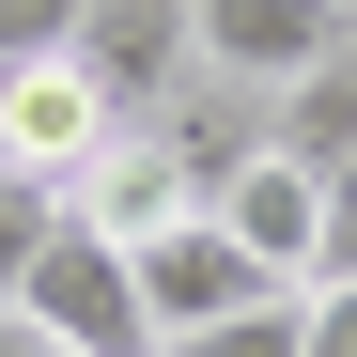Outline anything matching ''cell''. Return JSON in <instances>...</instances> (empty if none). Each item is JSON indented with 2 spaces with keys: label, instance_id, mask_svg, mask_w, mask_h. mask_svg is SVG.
<instances>
[{
  "label": "cell",
  "instance_id": "cell-1",
  "mask_svg": "<svg viewBox=\"0 0 357 357\" xmlns=\"http://www.w3.org/2000/svg\"><path fill=\"white\" fill-rule=\"evenodd\" d=\"M16 326H47L63 357H155V311H140V264L109 249V233L63 202V233L31 249V280H16Z\"/></svg>",
  "mask_w": 357,
  "mask_h": 357
},
{
  "label": "cell",
  "instance_id": "cell-2",
  "mask_svg": "<svg viewBox=\"0 0 357 357\" xmlns=\"http://www.w3.org/2000/svg\"><path fill=\"white\" fill-rule=\"evenodd\" d=\"M125 140V109H109V78L78 63V47H47V63H0V171H31V187H93V155Z\"/></svg>",
  "mask_w": 357,
  "mask_h": 357
},
{
  "label": "cell",
  "instance_id": "cell-3",
  "mask_svg": "<svg viewBox=\"0 0 357 357\" xmlns=\"http://www.w3.org/2000/svg\"><path fill=\"white\" fill-rule=\"evenodd\" d=\"M187 47H202L218 93H264L280 109L326 47H357V16H342V0H187Z\"/></svg>",
  "mask_w": 357,
  "mask_h": 357
},
{
  "label": "cell",
  "instance_id": "cell-4",
  "mask_svg": "<svg viewBox=\"0 0 357 357\" xmlns=\"http://www.w3.org/2000/svg\"><path fill=\"white\" fill-rule=\"evenodd\" d=\"M140 311H155V357L171 342H202V326H233V311H264V295H295V280H264L249 249H233V218H171V233H140Z\"/></svg>",
  "mask_w": 357,
  "mask_h": 357
},
{
  "label": "cell",
  "instance_id": "cell-5",
  "mask_svg": "<svg viewBox=\"0 0 357 357\" xmlns=\"http://www.w3.org/2000/svg\"><path fill=\"white\" fill-rule=\"evenodd\" d=\"M78 63L109 78V109H125V125H155V109L202 78V47H187V0H93V16H78Z\"/></svg>",
  "mask_w": 357,
  "mask_h": 357
},
{
  "label": "cell",
  "instance_id": "cell-6",
  "mask_svg": "<svg viewBox=\"0 0 357 357\" xmlns=\"http://www.w3.org/2000/svg\"><path fill=\"white\" fill-rule=\"evenodd\" d=\"M218 218H233V249H249L264 280H295L311 295V264H326V171H295V155H249L218 187Z\"/></svg>",
  "mask_w": 357,
  "mask_h": 357
},
{
  "label": "cell",
  "instance_id": "cell-7",
  "mask_svg": "<svg viewBox=\"0 0 357 357\" xmlns=\"http://www.w3.org/2000/svg\"><path fill=\"white\" fill-rule=\"evenodd\" d=\"M264 155H295V171H342L357 155V47H326V63L264 109Z\"/></svg>",
  "mask_w": 357,
  "mask_h": 357
},
{
  "label": "cell",
  "instance_id": "cell-8",
  "mask_svg": "<svg viewBox=\"0 0 357 357\" xmlns=\"http://www.w3.org/2000/svg\"><path fill=\"white\" fill-rule=\"evenodd\" d=\"M63 233V187H31V171H0V311H16V280H31V249Z\"/></svg>",
  "mask_w": 357,
  "mask_h": 357
},
{
  "label": "cell",
  "instance_id": "cell-9",
  "mask_svg": "<svg viewBox=\"0 0 357 357\" xmlns=\"http://www.w3.org/2000/svg\"><path fill=\"white\" fill-rule=\"evenodd\" d=\"M171 357H295V295H264V311H233V326L171 342Z\"/></svg>",
  "mask_w": 357,
  "mask_h": 357
},
{
  "label": "cell",
  "instance_id": "cell-10",
  "mask_svg": "<svg viewBox=\"0 0 357 357\" xmlns=\"http://www.w3.org/2000/svg\"><path fill=\"white\" fill-rule=\"evenodd\" d=\"M93 0H0V63H47V47H78Z\"/></svg>",
  "mask_w": 357,
  "mask_h": 357
},
{
  "label": "cell",
  "instance_id": "cell-11",
  "mask_svg": "<svg viewBox=\"0 0 357 357\" xmlns=\"http://www.w3.org/2000/svg\"><path fill=\"white\" fill-rule=\"evenodd\" d=\"M295 357H357V280H311V295H295Z\"/></svg>",
  "mask_w": 357,
  "mask_h": 357
},
{
  "label": "cell",
  "instance_id": "cell-12",
  "mask_svg": "<svg viewBox=\"0 0 357 357\" xmlns=\"http://www.w3.org/2000/svg\"><path fill=\"white\" fill-rule=\"evenodd\" d=\"M311 280H357V155L326 171V264H311Z\"/></svg>",
  "mask_w": 357,
  "mask_h": 357
},
{
  "label": "cell",
  "instance_id": "cell-13",
  "mask_svg": "<svg viewBox=\"0 0 357 357\" xmlns=\"http://www.w3.org/2000/svg\"><path fill=\"white\" fill-rule=\"evenodd\" d=\"M0 357H63V342H47V326H16V311H0Z\"/></svg>",
  "mask_w": 357,
  "mask_h": 357
},
{
  "label": "cell",
  "instance_id": "cell-14",
  "mask_svg": "<svg viewBox=\"0 0 357 357\" xmlns=\"http://www.w3.org/2000/svg\"><path fill=\"white\" fill-rule=\"evenodd\" d=\"M342 16H357V0H342Z\"/></svg>",
  "mask_w": 357,
  "mask_h": 357
}]
</instances>
